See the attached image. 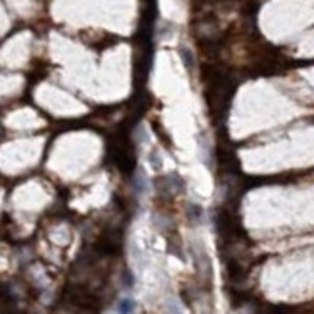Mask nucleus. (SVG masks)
Returning a JSON list of instances; mask_svg holds the SVG:
<instances>
[{"mask_svg":"<svg viewBox=\"0 0 314 314\" xmlns=\"http://www.w3.org/2000/svg\"><path fill=\"white\" fill-rule=\"evenodd\" d=\"M134 308H135V303L132 300L126 299L120 303V314H132Z\"/></svg>","mask_w":314,"mask_h":314,"instance_id":"obj_1","label":"nucleus"}]
</instances>
